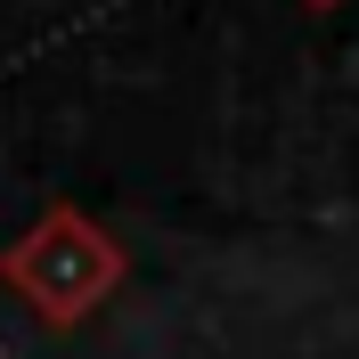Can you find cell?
<instances>
[{"label": "cell", "mask_w": 359, "mask_h": 359, "mask_svg": "<svg viewBox=\"0 0 359 359\" xmlns=\"http://www.w3.org/2000/svg\"><path fill=\"white\" fill-rule=\"evenodd\" d=\"M0 278H8L41 318H82L90 302L107 294V278H114V245L82 221V212H49L25 245H8Z\"/></svg>", "instance_id": "6da1fadb"}]
</instances>
